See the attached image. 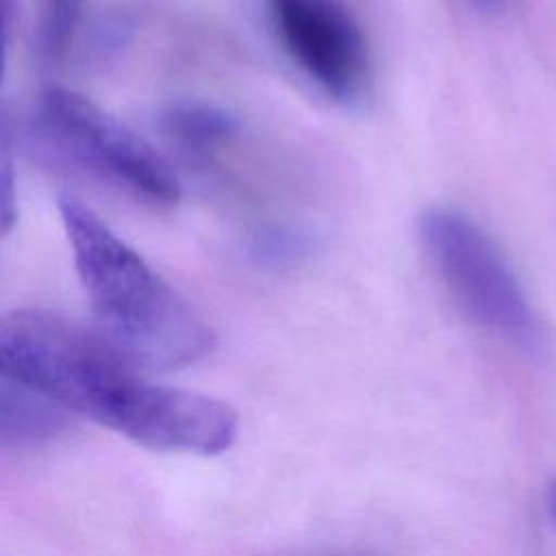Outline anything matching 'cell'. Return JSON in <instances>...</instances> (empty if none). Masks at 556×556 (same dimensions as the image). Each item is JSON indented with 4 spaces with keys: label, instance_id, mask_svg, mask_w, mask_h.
I'll use <instances>...</instances> for the list:
<instances>
[{
    "label": "cell",
    "instance_id": "7",
    "mask_svg": "<svg viewBox=\"0 0 556 556\" xmlns=\"http://www.w3.org/2000/svg\"><path fill=\"white\" fill-rule=\"evenodd\" d=\"M65 410L43 395L0 376V437L4 443H35L65 428Z\"/></svg>",
    "mask_w": 556,
    "mask_h": 556
},
{
    "label": "cell",
    "instance_id": "1",
    "mask_svg": "<svg viewBox=\"0 0 556 556\" xmlns=\"http://www.w3.org/2000/svg\"><path fill=\"white\" fill-rule=\"evenodd\" d=\"M0 376L150 450L215 456L239 437L230 404L148 380L98 330L50 311L2 317Z\"/></svg>",
    "mask_w": 556,
    "mask_h": 556
},
{
    "label": "cell",
    "instance_id": "9",
    "mask_svg": "<svg viewBox=\"0 0 556 556\" xmlns=\"http://www.w3.org/2000/svg\"><path fill=\"white\" fill-rule=\"evenodd\" d=\"M308 237L287 226H269L254 235L252 254L267 265H287L308 252Z\"/></svg>",
    "mask_w": 556,
    "mask_h": 556
},
{
    "label": "cell",
    "instance_id": "2",
    "mask_svg": "<svg viewBox=\"0 0 556 556\" xmlns=\"http://www.w3.org/2000/svg\"><path fill=\"white\" fill-rule=\"evenodd\" d=\"M59 215L98 334L130 365L172 371L215 348L206 319L117 232L74 198Z\"/></svg>",
    "mask_w": 556,
    "mask_h": 556
},
{
    "label": "cell",
    "instance_id": "5",
    "mask_svg": "<svg viewBox=\"0 0 556 556\" xmlns=\"http://www.w3.org/2000/svg\"><path fill=\"white\" fill-rule=\"evenodd\" d=\"M276 37L293 65L328 98L352 104L371 76L369 46L341 0H265Z\"/></svg>",
    "mask_w": 556,
    "mask_h": 556
},
{
    "label": "cell",
    "instance_id": "4",
    "mask_svg": "<svg viewBox=\"0 0 556 556\" xmlns=\"http://www.w3.org/2000/svg\"><path fill=\"white\" fill-rule=\"evenodd\" d=\"M419 241L469 319L519 348L541 343L539 319L517 274L480 224L456 208L432 206L419 217Z\"/></svg>",
    "mask_w": 556,
    "mask_h": 556
},
{
    "label": "cell",
    "instance_id": "3",
    "mask_svg": "<svg viewBox=\"0 0 556 556\" xmlns=\"http://www.w3.org/2000/svg\"><path fill=\"white\" fill-rule=\"evenodd\" d=\"M24 137L39 159L135 202L167 208L180 200L169 163L117 117L67 87L54 85L37 96Z\"/></svg>",
    "mask_w": 556,
    "mask_h": 556
},
{
    "label": "cell",
    "instance_id": "8",
    "mask_svg": "<svg viewBox=\"0 0 556 556\" xmlns=\"http://www.w3.org/2000/svg\"><path fill=\"white\" fill-rule=\"evenodd\" d=\"M87 0H46L41 17V52L48 61L61 59L72 46Z\"/></svg>",
    "mask_w": 556,
    "mask_h": 556
},
{
    "label": "cell",
    "instance_id": "6",
    "mask_svg": "<svg viewBox=\"0 0 556 556\" xmlns=\"http://www.w3.org/2000/svg\"><path fill=\"white\" fill-rule=\"evenodd\" d=\"M163 132L185 154L193 159H211L219 154L241 132L239 119L211 102L182 100L163 111Z\"/></svg>",
    "mask_w": 556,
    "mask_h": 556
},
{
    "label": "cell",
    "instance_id": "11",
    "mask_svg": "<svg viewBox=\"0 0 556 556\" xmlns=\"http://www.w3.org/2000/svg\"><path fill=\"white\" fill-rule=\"evenodd\" d=\"M552 497H554V510H556V484H554V493H552Z\"/></svg>",
    "mask_w": 556,
    "mask_h": 556
},
{
    "label": "cell",
    "instance_id": "10",
    "mask_svg": "<svg viewBox=\"0 0 556 556\" xmlns=\"http://www.w3.org/2000/svg\"><path fill=\"white\" fill-rule=\"evenodd\" d=\"M469 9H473L480 15L493 17V15H502L504 11L510 9L513 0H463Z\"/></svg>",
    "mask_w": 556,
    "mask_h": 556
}]
</instances>
